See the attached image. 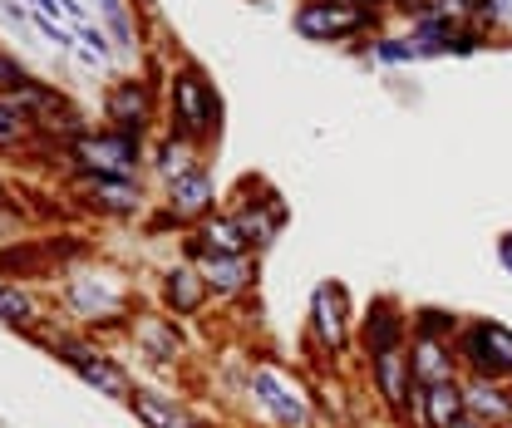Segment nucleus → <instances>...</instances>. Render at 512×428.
I'll return each instance as SVG.
<instances>
[{"instance_id":"nucleus-1","label":"nucleus","mask_w":512,"mask_h":428,"mask_svg":"<svg viewBox=\"0 0 512 428\" xmlns=\"http://www.w3.org/2000/svg\"><path fill=\"white\" fill-rule=\"evenodd\" d=\"M168 133H183L197 148L217 143V133H222V94H217L212 74L183 55L168 64Z\"/></svg>"},{"instance_id":"nucleus-2","label":"nucleus","mask_w":512,"mask_h":428,"mask_svg":"<svg viewBox=\"0 0 512 428\" xmlns=\"http://www.w3.org/2000/svg\"><path fill=\"white\" fill-rule=\"evenodd\" d=\"M247 399L266 419V428H320L316 389L296 369L276 365V360H256L247 369Z\"/></svg>"},{"instance_id":"nucleus-3","label":"nucleus","mask_w":512,"mask_h":428,"mask_svg":"<svg viewBox=\"0 0 512 428\" xmlns=\"http://www.w3.org/2000/svg\"><path fill=\"white\" fill-rule=\"evenodd\" d=\"M384 20L389 15L365 10L355 0H296V10H291V30L311 45H355V40L365 45V40L384 35Z\"/></svg>"},{"instance_id":"nucleus-4","label":"nucleus","mask_w":512,"mask_h":428,"mask_svg":"<svg viewBox=\"0 0 512 428\" xmlns=\"http://www.w3.org/2000/svg\"><path fill=\"white\" fill-rule=\"evenodd\" d=\"M350 345H355L350 291H345V281H320L311 291V310H306V350H316L320 360L335 369Z\"/></svg>"},{"instance_id":"nucleus-5","label":"nucleus","mask_w":512,"mask_h":428,"mask_svg":"<svg viewBox=\"0 0 512 428\" xmlns=\"http://www.w3.org/2000/svg\"><path fill=\"white\" fill-rule=\"evenodd\" d=\"M50 355L60 360V365H69L89 389H99L104 399H119V404H128V394H133V379H128V369L104 350V345H94V340H84V335H74V330H55L50 340Z\"/></svg>"},{"instance_id":"nucleus-6","label":"nucleus","mask_w":512,"mask_h":428,"mask_svg":"<svg viewBox=\"0 0 512 428\" xmlns=\"http://www.w3.org/2000/svg\"><path fill=\"white\" fill-rule=\"evenodd\" d=\"M74 173H109V178H138L148 163V138H133L124 128H89L69 143Z\"/></svg>"},{"instance_id":"nucleus-7","label":"nucleus","mask_w":512,"mask_h":428,"mask_svg":"<svg viewBox=\"0 0 512 428\" xmlns=\"http://www.w3.org/2000/svg\"><path fill=\"white\" fill-rule=\"evenodd\" d=\"M453 355L463 374H483V379H512V330L503 320H463Z\"/></svg>"},{"instance_id":"nucleus-8","label":"nucleus","mask_w":512,"mask_h":428,"mask_svg":"<svg viewBox=\"0 0 512 428\" xmlns=\"http://www.w3.org/2000/svg\"><path fill=\"white\" fill-rule=\"evenodd\" d=\"M104 119L109 128H124L133 138H148L158 123V79L153 74H124L104 94Z\"/></svg>"},{"instance_id":"nucleus-9","label":"nucleus","mask_w":512,"mask_h":428,"mask_svg":"<svg viewBox=\"0 0 512 428\" xmlns=\"http://www.w3.org/2000/svg\"><path fill=\"white\" fill-rule=\"evenodd\" d=\"M69 192L84 212L94 217H109V222H124V217H143L148 197L138 178H109V173H74L69 178Z\"/></svg>"},{"instance_id":"nucleus-10","label":"nucleus","mask_w":512,"mask_h":428,"mask_svg":"<svg viewBox=\"0 0 512 428\" xmlns=\"http://www.w3.org/2000/svg\"><path fill=\"white\" fill-rule=\"evenodd\" d=\"M242 192H247V202H237V207H232V217H237V227H242L247 246L261 256L266 246L286 232L291 207L281 202V192H276V187L261 183V178H247V183H242Z\"/></svg>"},{"instance_id":"nucleus-11","label":"nucleus","mask_w":512,"mask_h":428,"mask_svg":"<svg viewBox=\"0 0 512 428\" xmlns=\"http://www.w3.org/2000/svg\"><path fill=\"white\" fill-rule=\"evenodd\" d=\"M409 340H414V325H409V310L399 306L394 296H375L365 315H360V325H355V350H360V360H380L389 350H409Z\"/></svg>"},{"instance_id":"nucleus-12","label":"nucleus","mask_w":512,"mask_h":428,"mask_svg":"<svg viewBox=\"0 0 512 428\" xmlns=\"http://www.w3.org/2000/svg\"><path fill=\"white\" fill-rule=\"evenodd\" d=\"M256 251H242V256H197L192 266L202 271V281H207V291H212V301H242V296H252L256 286Z\"/></svg>"},{"instance_id":"nucleus-13","label":"nucleus","mask_w":512,"mask_h":428,"mask_svg":"<svg viewBox=\"0 0 512 428\" xmlns=\"http://www.w3.org/2000/svg\"><path fill=\"white\" fill-rule=\"evenodd\" d=\"M365 379H370L375 399L389 409V419L399 424V419H404V399H409V389H414L409 350H389V355H380V360H365Z\"/></svg>"},{"instance_id":"nucleus-14","label":"nucleus","mask_w":512,"mask_h":428,"mask_svg":"<svg viewBox=\"0 0 512 428\" xmlns=\"http://www.w3.org/2000/svg\"><path fill=\"white\" fill-rule=\"evenodd\" d=\"M463 414L478 419L483 428H508L512 424V379L463 374Z\"/></svg>"},{"instance_id":"nucleus-15","label":"nucleus","mask_w":512,"mask_h":428,"mask_svg":"<svg viewBox=\"0 0 512 428\" xmlns=\"http://www.w3.org/2000/svg\"><path fill=\"white\" fill-rule=\"evenodd\" d=\"M163 207H168L183 227H197L202 217H212V212H217V183H212L207 163H202V168H192V173H183L178 183H168Z\"/></svg>"},{"instance_id":"nucleus-16","label":"nucleus","mask_w":512,"mask_h":428,"mask_svg":"<svg viewBox=\"0 0 512 428\" xmlns=\"http://www.w3.org/2000/svg\"><path fill=\"white\" fill-rule=\"evenodd\" d=\"M158 296H163V310L173 320H192V315H202V310L212 306V291H207V281H202V271L192 261H178V266L163 271Z\"/></svg>"},{"instance_id":"nucleus-17","label":"nucleus","mask_w":512,"mask_h":428,"mask_svg":"<svg viewBox=\"0 0 512 428\" xmlns=\"http://www.w3.org/2000/svg\"><path fill=\"white\" fill-rule=\"evenodd\" d=\"M0 99L10 104V109H20L25 119L35 123V133L45 128L50 119H60L74 109V99H64L55 84H45V79H35V74H25V79H15L10 89H0Z\"/></svg>"},{"instance_id":"nucleus-18","label":"nucleus","mask_w":512,"mask_h":428,"mask_svg":"<svg viewBox=\"0 0 512 428\" xmlns=\"http://www.w3.org/2000/svg\"><path fill=\"white\" fill-rule=\"evenodd\" d=\"M242 251H252V246H247V237H242V227H237L232 212L202 217L197 227H188V237H183V256H188V261H197V256H242Z\"/></svg>"},{"instance_id":"nucleus-19","label":"nucleus","mask_w":512,"mask_h":428,"mask_svg":"<svg viewBox=\"0 0 512 428\" xmlns=\"http://www.w3.org/2000/svg\"><path fill=\"white\" fill-rule=\"evenodd\" d=\"M45 320H50V310H45V301H40L25 281L0 276V325H10V330H20V335L45 340Z\"/></svg>"},{"instance_id":"nucleus-20","label":"nucleus","mask_w":512,"mask_h":428,"mask_svg":"<svg viewBox=\"0 0 512 428\" xmlns=\"http://www.w3.org/2000/svg\"><path fill=\"white\" fill-rule=\"evenodd\" d=\"M128 414L138 419V428H188L192 414L183 399L163 394V389H133L128 394Z\"/></svg>"},{"instance_id":"nucleus-21","label":"nucleus","mask_w":512,"mask_h":428,"mask_svg":"<svg viewBox=\"0 0 512 428\" xmlns=\"http://www.w3.org/2000/svg\"><path fill=\"white\" fill-rule=\"evenodd\" d=\"M409 369H414L419 384H448V379H463L458 355H453V345H444V340H409Z\"/></svg>"},{"instance_id":"nucleus-22","label":"nucleus","mask_w":512,"mask_h":428,"mask_svg":"<svg viewBox=\"0 0 512 428\" xmlns=\"http://www.w3.org/2000/svg\"><path fill=\"white\" fill-rule=\"evenodd\" d=\"M148 163H153V173H158L163 183H178L183 173L202 168V148H197L192 138H183V133H163L158 148H148Z\"/></svg>"},{"instance_id":"nucleus-23","label":"nucleus","mask_w":512,"mask_h":428,"mask_svg":"<svg viewBox=\"0 0 512 428\" xmlns=\"http://www.w3.org/2000/svg\"><path fill=\"white\" fill-rule=\"evenodd\" d=\"M133 330H138V340L148 345V355L163 360V365H178L183 350H188V340H183V330H178L173 315H168V320H143V325H133Z\"/></svg>"},{"instance_id":"nucleus-24","label":"nucleus","mask_w":512,"mask_h":428,"mask_svg":"<svg viewBox=\"0 0 512 428\" xmlns=\"http://www.w3.org/2000/svg\"><path fill=\"white\" fill-rule=\"evenodd\" d=\"M409 325H414V340H444V345H453L458 330H463V315H453L444 306H419L409 310Z\"/></svg>"},{"instance_id":"nucleus-25","label":"nucleus","mask_w":512,"mask_h":428,"mask_svg":"<svg viewBox=\"0 0 512 428\" xmlns=\"http://www.w3.org/2000/svg\"><path fill=\"white\" fill-rule=\"evenodd\" d=\"M424 409H429V428H448L453 419H463V379L424 384Z\"/></svg>"},{"instance_id":"nucleus-26","label":"nucleus","mask_w":512,"mask_h":428,"mask_svg":"<svg viewBox=\"0 0 512 428\" xmlns=\"http://www.w3.org/2000/svg\"><path fill=\"white\" fill-rule=\"evenodd\" d=\"M99 15H104V30L114 35V50L133 55V50H138V20H133V5H128V0H99Z\"/></svg>"},{"instance_id":"nucleus-27","label":"nucleus","mask_w":512,"mask_h":428,"mask_svg":"<svg viewBox=\"0 0 512 428\" xmlns=\"http://www.w3.org/2000/svg\"><path fill=\"white\" fill-rule=\"evenodd\" d=\"M360 55H365V60H375V64H414V60H424V50H419L409 35H375V40H365V45H360Z\"/></svg>"},{"instance_id":"nucleus-28","label":"nucleus","mask_w":512,"mask_h":428,"mask_svg":"<svg viewBox=\"0 0 512 428\" xmlns=\"http://www.w3.org/2000/svg\"><path fill=\"white\" fill-rule=\"evenodd\" d=\"M35 138H40V133H35V123L0 99V153H20V148H30Z\"/></svg>"},{"instance_id":"nucleus-29","label":"nucleus","mask_w":512,"mask_h":428,"mask_svg":"<svg viewBox=\"0 0 512 428\" xmlns=\"http://www.w3.org/2000/svg\"><path fill=\"white\" fill-rule=\"evenodd\" d=\"M414 20H439V25H478V0H424Z\"/></svg>"},{"instance_id":"nucleus-30","label":"nucleus","mask_w":512,"mask_h":428,"mask_svg":"<svg viewBox=\"0 0 512 428\" xmlns=\"http://www.w3.org/2000/svg\"><path fill=\"white\" fill-rule=\"evenodd\" d=\"M74 35H79V45H84L94 60H114V40H109V30H104V25L79 20V25H74Z\"/></svg>"},{"instance_id":"nucleus-31","label":"nucleus","mask_w":512,"mask_h":428,"mask_svg":"<svg viewBox=\"0 0 512 428\" xmlns=\"http://www.w3.org/2000/svg\"><path fill=\"white\" fill-rule=\"evenodd\" d=\"M25 74H30L25 64L15 60V55H5V50H0V89H10V84H15V79H25Z\"/></svg>"},{"instance_id":"nucleus-32","label":"nucleus","mask_w":512,"mask_h":428,"mask_svg":"<svg viewBox=\"0 0 512 428\" xmlns=\"http://www.w3.org/2000/svg\"><path fill=\"white\" fill-rule=\"evenodd\" d=\"M498 261H503V271L512 276V232H503V237H498Z\"/></svg>"},{"instance_id":"nucleus-33","label":"nucleus","mask_w":512,"mask_h":428,"mask_svg":"<svg viewBox=\"0 0 512 428\" xmlns=\"http://www.w3.org/2000/svg\"><path fill=\"white\" fill-rule=\"evenodd\" d=\"M355 5H365V10H380V15H389V5H394V0H355Z\"/></svg>"},{"instance_id":"nucleus-34","label":"nucleus","mask_w":512,"mask_h":428,"mask_svg":"<svg viewBox=\"0 0 512 428\" xmlns=\"http://www.w3.org/2000/svg\"><path fill=\"white\" fill-rule=\"evenodd\" d=\"M188 428H232V424H222V419H192Z\"/></svg>"},{"instance_id":"nucleus-35","label":"nucleus","mask_w":512,"mask_h":428,"mask_svg":"<svg viewBox=\"0 0 512 428\" xmlns=\"http://www.w3.org/2000/svg\"><path fill=\"white\" fill-rule=\"evenodd\" d=\"M448 428H483V424H478V419H468V414H463V419H453V424H448Z\"/></svg>"},{"instance_id":"nucleus-36","label":"nucleus","mask_w":512,"mask_h":428,"mask_svg":"<svg viewBox=\"0 0 512 428\" xmlns=\"http://www.w3.org/2000/svg\"><path fill=\"white\" fill-rule=\"evenodd\" d=\"M138 5H148V10H153V0H138Z\"/></svg>"},{"instance_id":"nucleus-37","label":"nucleus","mask_w":512,"mask_h":428,"mask_svg":"<svg viewBox=\"0 0 512 428\" xmlns=\"http://www.w3.org/2000/svg\"><path fill=\"white\" fill-rule=\"evenodd\" d=\"M508 428H512V424H508Z\"/></svg>"}]
</instances>
